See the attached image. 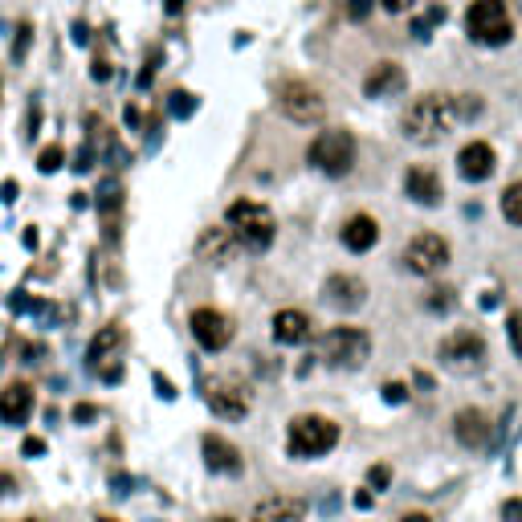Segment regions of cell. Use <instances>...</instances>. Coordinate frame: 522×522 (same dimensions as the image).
Returning <instances> with one entry per match:
<instances>
[{
    "label": "cell",
    "mask_w": 522,
    "mask_h": 522,
    "mask_svg": "<svg viewBox=\"0 0 522 522\" xmlns=\"http://www.w3.org/2000/svg\"><path fill=\"white\" fill-rule=\"evenodd\" d=\"M457 127V107L449 94H421L404 110V135L421 147H433Z\"/></svg>",
    "instance_id": "1"
},
{
    "label": "cell",
    "mask_w": 522,
    "mask_h": 522,
    "mask_svg": "<svg viewBox=\"0 0 522 522\" xmlns=\"http://www.w3.org/2000/svg\"><path fill=\"white\" fill-rule=\"evenodd\" d=\"M224 216H229V229L237 233V241H241L245 249H254V254H266V249L274 245L277 221H274V213H269L261 200H233Z\"/></svg>",
    "instance_id": "2"
},
{
    "label": "cell",
    "mask_w": 522,
    "mask_h": 522,
    "mask_svg": "<svg viewBox=\"0 0 522 522\" xmlns=\"http://www.w3.org/2000/svg\"><path fill=\"white\" fill-rule=\"evenodd\" d=\"M465 33L477 46H490V49L506 46V41L515 37L510 5L506 0H474V5L465 8Z\"/></svg>",
    "instance_id": "3"
},
{
    "label": "cell",
    "mask_w": 522,
    "mask_h": 522,
    "mask_svg": "<svg viewBox=\"0 0 522 522\" xmlns=\"http://www.w3.org/2000/svg\"><path fill=\"white\" fill-rule=\"evenodd\" d=\"M339 445V424L327 421V416H294L290 421V441H286V454L294 461H310V457H323Z\"/></svg>",
    "instance_id": "4"
},
{
    "label": "cell",
    "mask_w": 522,
    "mask_h": 522,
    "mask_svg": "<svg viewBox=\"0 0 522 522\" xmlns=\"http://www.w3.org/2000/svg\"><path fill=\"white\" fill-rule=\"evenodd\" d=\"M355 155H360V147H355V135H351V130L330 127V130H318V135H315V143H310L307 160L315 163L323 176H347V172L355 168Z\"/></svg>",
    "instance_id": "5"
},
{
    "label": "cell",
    "mask_w": 522,
    "mask_h": 522,
    "mask_svg": "<svg viewBox=\"0 0 522 522\" xmlns=\"http://www.w3.org/2000/svg\"><path fill=\"white\" fill-rule=\"evenodd\" d=\"M318 355L330 363V368H363L371 355V335L360 327H330L323 335V343H318Z\"/></svg>",
    "instance_id": "6"
},
{
    "label": "cell",
    "mask_w": 522,
    "mask_h": 522,
    "mask_svg": "<svg viewBox=\"0 0 522 522\" xmlns=\"http://www.w3.org/2000/svg\"><path fill=\"white\" fill-rule=\"evenodd\" d=\"M485 339L477 330H454L449 339H441V363H445L454 376H474L485 368Z\"/></svg>",
    "instance_id": "7"
},
{
    "label": "cell",
    "mask_w": 522,
    "mask_h": 522,
    "mask_svg": "<svg viewBox=\"0 0 522 522\" xmlns=\"http://www.w3.org/2000/svg\"><path fill=\"white\" fill-rule=\"evenodd\" d=\"M277 107L286 110V119H294V123H302V127L323 123V115H327L323 94L310 82H286L282 90H277Z\"/></svg>",
    "instance_id": "8"
},
{
    "label": "cell",
    "mask_w": 522,
    "mask_h": 522,
    "mask_svg": "<svg viewBox=\"0 0 522 522\" xmlns=\"http://www.w3.org/2000/svg\"><path fill=\"white\" fill-rule=\"evenodd\" d=\"M404 266L412 269V274H421V277L441 274V269L449 266V241H445V237H437V233H421V237L408 241V249H404Z\"/></svg>",
    "instance_id": "9"
},
{
    "label": "cell",
    "mask_w": 522,
    "mask_h": 522,
    "mask_svg": "<svg viewBox=\"0 0 522 522\" xmlns=\"http://www.w3.org/2000/svg\"><path fill=\"white\" fill-rule=\"evenodd\" d=\"M204 400H208V408H213L216 416H224V421H245V416H249V392L241 388L237 380H229V376L208 380Z\"/></svg>",
    "instance_id": "10"
},
{
    "label": "cell",
    "mask_w": 522,
    "mask_h": 522,
    "mask_svg": "<svg viewBox=\"0 0 522 522\" xmlns=\"http://www.w3.org/2000/svg\"><path fill=\"white\" fill-rule=\"evenodd\" d=\"M188 327H193V339L204 347V351H224V347L233 343V318L221 315V310H213V307L193 310Z\"/></svg>",
    "instance_id": "11"
},
{
    "label": "cell",
    "mask_w": 522,
    "mask_h": 522,
    "mask_svg": "<svg viewBox=\"0 0 522 522\" xmlns=\"http://www.w3.org/2000/svg\"><path fill=\"white\" fill-rule=\"evenodd\" d=\"M404 196L424 208H437L441 200H445V184H441V176L429 163H416V168L404 172Z\"/></svg>",
    "instance_id": "12"
},
{
    "label": "cell",
    "mask_w": 522,
    "mask_h": 522,
    "mask_svg": "<svg viewBox=\"0 0 522 522\" xmlns=\"http://www.w3.org/2000/svg\"><path fill=\"white\" fill-rule=\"evenodd\" d=\"M323 302L335 310H360L368 302V286L355 274H330L323 282Z\"/></svg>",
    "instance_id": "13"
},
{
    "label": "cell",
    "mask_w": 522,
    "mask_h": 522,
    "mask_svg": "<svg viewBox=\"0 0 522 522\" xmlns=\"http://www.w3.org/2000/svg\"><path fill=\"white\" fill-rule=\"evenodd\" d=\"M237 249H241V241H237V233H233L229 224H208V229L196 237V257L208 261V266H221V261H229Z\"/></svg>",
    "instance_id": "14"
},
{
    "label": "cell",
    "mask_w": 522,
    "mask_h": 522,
    "mask_svg": "<svg viewBox=\"0 0 522 522\" xmlns=\"http://www.w3.org/2000/svg\"><path fill=\"white\" fill-rule=\"evenodd\" d=\"M494 163H498V155H494L490 143H482V139H474V143H465L457 151V172L461 180H469V184H482V180L494 176Z\"/></svg>",
    "instance_id": "15"
},
{
    "label": "cell",
    "mask_w": 522,
    "mask_h": 522,
    "mask_svg": "<svg viewBox=\"0 0 522 522\" xmlns=\"http://www.w3.org/2000/svg\"><path fill=\"white\" fill-rule=\"evenodd\" d=\"M200 445H204V465L213 469V474L237 477L241 469H245V461H241V449L233 445V441H224V437H216V433H208Z\"/></svg>",
    "instance_id": "16"
},
{
    "label": "cell",
    "mask_w": 522,
    "mask_h": 522,
    "mask_svg": "<svg viewBox=\"0 0 522 522\" xmlns=\"http://www.w3.org/2000/svg\"><path fill=\"white\" fill-rule=\"evenodd\" d=\"M404 90H408V74L396 62H380L363 78V94H368V99H396V94H404Z\"/></svg>",
    "instance_id": "17"
},
{
    "label": "cell",
    "mask_w": 522,
    "mask_h": 522,
    "mask_svg": "<svg viewBox=\"0 0 522 522\" xmlns=\"http://www.w3.org/2000/svg\"><path fill=\"white\" fill-rule=\"evenodd\" d=\"M249 522H307V502L290 498V494H274V498L257 502Z\"/></svg>",
    "instance_id": "18"
},
{
    "label": "cell",
    "mask_w": 522,
    "mask_h": 522,
    "mask_svg": "<svg viewBox=\"0 0 522 522\" xmlns=\"http://www.w3.org/2000/svg\"><path fill=\"white\" fill-rule=\"evenodd\" d=\"M454 433L465 449H485L490 445V416L482 408H461L454 416Z\"/></svg>",
    "instance_id": "19"
},
{
    "label": "cell",
    "mask_w": 522,
    "mask_h": 522,
    "mask_svg": "<svg viewBox=\"0 0 522 522\" xmlns=\"http://www.w3.org/2000/svg\"><path fill=\"white\" fill-rule=\"evenodd\" d=\"M376 241H380V224H376V216L355 213L351 221L343 224V245L351 249V254H368V249H376Z\"/></svg>",
    "instance_id": "20"
},
{
    "label": "cell",
    "mask_w": 522,
    "mask_h": 522,
    "mask_svg": "<svg viewBox=\"0 0 522 522\" xmlns=\"http://www.w3.org/2000/svg\"><path fill=\"white\" fill-rule=\"evenodd\" d=\"M33 412V388L29 384H8L0 392V421L5 424H25Z\"/></svg>",
    "instance_id": "21"
},
{
    "label": "cell",
    "mask_w": 522,
    "mask_h": 522,
    "mask_svg": "<svg viewBox=\"0 0 522 522\" xmlns=\"http://www.w3.org/2000/svg\"><path fill=\"white\" fill-rule=\"evenodd\" d=\"M269 330H274V339H277V343H286V347L307 343V339H310V318L302 315V310H277Z\"/></svg>",
    "instance_id": "22"
},
{
    "label": "cell",
    "mask_w": 522,
    "mask_h": 522,
    "mask_svg": "<svg viewBox=\"0 0 522 522\" xmlns=\"http://www.w3.org/2000/svg\"><path fill=\"white\" fill-rule=\"evenodd\" d=\"M123 343V327H102L99 335L90 339V347H86V363H90V368H102V363H107V355L115 351V347Z\"/></svg>",
    "instance_id": "23"
},
{
    "label": "cell",
    "mask_w": 522,
    "mask_h": 522,
    "mask_svg": "<svg viewBox=\"0 0 522 522\" xmlns=\"http://www.w3.org/2000/svg\"><path fill=\"white\" fill-rule=\"evenodd\" d=\"M502 216H506L510 224H518V229H522V180H518V184H510L506 193H502Z\"/></svg>",
    "instance_id": "24"
},
{
    "label": "cell",
    "mask_w": 522,
    "mask_h": 522,
    "mask_svg": "<svg viewBox=\"0 0 522 522\" xmlns=\"http://www.w3.org/2000/svg\"><path fill=\"white\" fill-rule=\"evenodd\" d=\"M119 204H123V188H119L115 180H107L102 193H99V208H102V221H107V224H110V216L119 213Z\"/></svg>",
    "instance_id": "25"
},
{
    "label": "cell",
    "mask_w": 522,
    "mask_h": 522,
    "mask_svg": "<svg viewBox=\"0 0 522 522\" xmlns=\"http://www.w3.org/2000/svg\"><path fill=\"white\" fill-rule=\"evenodd\" d=\"M168 115H172V119H193V115H196V94L172 90V94H168Z\"/></svg>",
    "instance_id": "26"
},
{
    "label": "cell",
    "mask_w": 522,
    "mask_h": 522,
    "mask_svg": "<svg viewBox=\"0 0 522 522\" xmlns=\"http://www.w3.org/2000/svg\"><path fill=\"white\" fill-rule=\"evenodd\" d=\"M454 107H457V123H465V119H477V115H482V99H477V94H457Z\"/></svg>",
    "instance_id": "27"
},
{
    "label": "cell",
    "mask_w": 522,
    "mask_h": 522,
    "mask_svg": "<svg viewBox=\"0 0 522 522\" xmlns=\"http://www.w3.org/2000/svg\"><path fill=\"white\" fill-rule=\"evenodd\" d=\"M441 21H445V5H433L429 8V16H421V21H416V37H421V41H429L433 37V25H441Z\"/></svg>",
    "instance_id": "28"
},
{
    "label": "cell",
    "mask_w": 522,
    "mask_h": 522,
    "mask_svg": "<svg viewBox=\"0 0 522 522\" xmlns=\"http://www.w3.org/2000/svg\"><path fill=\"white\" fill-rule=\"evenodd\" d=\"M454 290H449V286H441V290H429V298H424V307L429 310H441V315H445V310H454Z\"/></svg>",
    "instance_id": "29"
},
{
    "label": "cell",
    "mask_w": 522,
    "mask_h": 522,
    "mask_svg": "<svg viewBox=\"0 0 522 522\" xmlns=\"http://www.w3.org/2000/svg\"><path fill=\"white\" fill-rule=\"evenodd\" d=\"M57 168H62V147H46V151H41L37 155V172H46V176H49V172H57Z\"/></svg>",
    "instance_id": "30"
},
{
    "label": "cell",
    "mask_w": 522,
    "mask_h": 522,
    "mask_svg": "<svg viewBox=\"0 0 522 522\" xmlns=\"http://www.w3.org/2000/svg\"><path fill=\"white\" fill-rule=\"evenodd\" d=\"M371 8H376V0H343V13L351 16V21H368Z\"/></svg>",
    "instance_id": "31"
},
{
    "label": "cell",
    "mask_w": 522,
    "mask_h": 522,
    "mask_svg": "<svg viewBox=\"0 0 522 522\" xmlns=\"http://www.w3.org/2000/svg\"><path fill=\"white\" fill-rule=\"evenodd\" d=\"M388 482H392V469L388 465H371L368 469V490H388Z\"/></svg>",
    "instance_id": "32"
},
{
    "label": "cell",
    "mask_w": 522,
    "mask_h": 522,
    "mask_svg": "<svg viewBox=\"0 0 522 522\" xmlns=\"http://www.w3.org/2000/svg\"><path fill=\"white\" fill-rule=\"evenodd\" d=\"M384 400H388V404H404V400H408V388L392 380V384H384Z\"/></svg>",
    "instance_id": "33"
},
{
    "label": "cell",
    "mask_w": 522,
    "mask_h": 522,
    "mask_svg": "<svg viewBox=\"0 0 522 522\" xmlns=\"http://www.w3.org/2000/svg\"><path fill=\"white\" fill-rule=\"evenodd\" d=\"M21 454H25V457H41V454H46V441H41V437H25Z\"/></svg>",
    "instance_id": "34"
},
{
    "label": "cell",
    "mask_w": 522,
    "mask_h": 522,
    "mask_svg": "<svg viewBox=\"0 0 522 522\" xmlns=\"http://www.w3.org/2000/svg\"><path fill=\"white\" fill-rule=\"evenodd\" d=\"M94 416H99V408H94V404H74V421L78 424H90Z\"/></svg>",
    "instance_id": "35"
},
{
    "label": "cell",
    "mask_w": 522,
    "mask_h": 522,
    "mask_svg": "<svg viewBox=\"0 0 522 522\" xmlns=\"http://www.w3.org/2000/svg\"><path fill=\"white\" fill-rule=\"evenodd\" d=\"M110 494L127 498V494H130V477H127V474H115V477H110Z\"/></svg>",
    "instance_id": "36"
},
{
    "label": "cell",
    "mask_w": 522,
    "mask_h": 522,
    "mask_svg": "<svg viewBox=\"0 0 522 522\" xmlns=\"http://www.w3.org/2000/svg\"><path fill=\"white\" fill-rule=\"evenodd\" d=\"M510 339H515V355H522V315H510Z\"/></svg>",
    "instance_id": "37"
},
{
    "label": "cell",
    "mask_w": 522,
    "mask_h": 522,
    "mask_svg": "<svg viewBox=\"0 0 522 522\" xmlns=\"http://www.w3.org/2000/svg\"><path fill=\"white\" fill-rule=\"evenodd\" d=\"M502 518H506V522H522V502L510 498L506 506H502Z\"/></svg>",
    "instance_id": "38"
},
{
    "label": "cell",
    "mask_w": 522,
    "mask_h": 522,
    "mask_svg": "<svg viewBox=\"0 0 522 522\" xmlns=\"http://www.w3.org/2000/svg\"><path fill=\"white\" fill-rule=\"evenodd\" d=\"M99 376H102V384H119V380H123V368H99Z\"/></svg>",
    "instance_id": "39"
},
{
    "label": "cell",
    "mask_w": 522,
    "mask_h": 522,
    "mask_svg": "<svg viewBox=\"0 0 522 522\" xmlns=\"http://www.w3.org/2000/svg\"><path fill=\"white\" fill-rule=\"evenodd\" d=\"M380 5H384L388 13H408V8H412L416 0H380Z\"/></svg>",
    "instance_id": "40"
},
{
    "label": "cell",
    "mask_w": 522,
    "mask_h": 522,
    "mask_svg": "<svg viewBox=\"0 0 522 522\" xmlns=\"http://www.w3.org/2000/svg\"><path fill=\"white\" fill-rule=\"evenodd\" d=\"M33 302L25 298V294H13V298H8V310H13V315H21V310H29Z\"/></svg>",
    "instance_id": "41"
},
{
    "label": "cell",
    "mask_w": 522,
    "mask_h": 522,
    "mask_svg": "<svg viewBox=\"0 0 522 522\" xmlns=\"http://www.w3.org/2000/svg\"><path fill=\"white\" fill-rule=\"evenodd\" d=\"M25 49H29V25H21V41L13 46V57H25Z\"/></svg>",
    "instance_id": "42"
},
{
    "label": "cell",
    "mask_w": 522,
    "mask_h": 522,
    "mask_svg": "<svg viewBox=\"0 0 522 522\" xmlns=\"http://www.w3.org/2000/svg\"><path fill=\"white\" fill-rule=\"evenodd\" d=\"M16 193H21V188H16L13 180H5V184H0V200H5V204H13V200H16Z\"/></svg>",
    "instance_id": "43"
},
{
    "label": "cell",
    "mask_w": 522,
    "mask_h": 522,
    "mask_svg": "<svg viewBox=\"0 0 522 522\" xmlns=\"http://www.w3.org/2000/svg\"><path fill=\"white\" fill-rule=\"evenodd\" d=\"M155 388H160V396H163V400H176V388H172L168 380L160 376V371H155Z\"/></svg>",
    "instance_id": "44"
},
{
    "label": "cell",
    "mask_w": 522,
    "mask_h": 522,
    "mask_svg": "<svg viewBox=\"0 0 522 522\" xmlns=\"http://www.w3.org/2000/svg\"><path fill=\"white\" fill-rule=\"evenodd\" d=\"M371 502H376V494H371V490H360V494H355V506H360V510H371Z\"/></svg>",
    "instance_id": "45"
},
{
    "label": "cell",
    "mask_w": 522,
    "mask_h": 522,
    "mask_svg": "<svg viewBox=\"0 0 522 522\" xmlns=\"http://www.w3.org/2000/svg\"><path fill=\"white\" fill-rule=\"evenodd\" d=\"M16 490V477L13 474H0V494H13Z\"/></svg>",
    "instance_id": "46"
},
{
    "label": "cell",
    "mask_w": 522,
    "mask_h": 522,
    "mask_svg": "<svg viewBox=\"0 0 522 522\" xmlns=\"http://www.w3.org/2000/svg\"><path fill=\"white\" fill-rule=\"evenodd\" d=\"M94 78H99V82H107V78H110V69H107V62H94Z\"/></svg>",
    "instance_id": "47"
},
{
    "label": "cell",
    "mask_w": 522,
    "mask_h": 522,
    "mask_svg": "<svg viewBox=\"0 0 522 522\" xmlns=\"http://www.w3.org/2000/svg\"><path fill=\"white\" fill-rule=\"evenodd\" d=\"M400 522H433V518H429V515H404Z\"/></svg>",
    "instance_id": "48"
},
{
    "label": "cell",
    "mask_w": 522,
    "mask_h": 522,
    "mask_svg": "<svg viewBox=\"0 0 522 522\" xmlns=\"http://www.w3.org/2000/svg\"><path fill=\"white\" fill-rule=\"evenodd\" d=\"M176 8H184V0H168V13H176Z\"/></svg>",
    "instance_id": "49"
},
{
    "label": "cell",
    "mask_w": 522,
    "mask_h": 522,
    "mask_svg": "<svg viewBox=\"0 0 522 522\" xmlns=\"http://www.w3.org/2000/svg\"><path fill=\"white\" fill-rule=\"evenodd\" d=\"M510 8H518V13H522V0H510Z\"/></svg>",
    "instance_id": "50"
},
{
    "label": "cell",
    "mask_w": 522,
    "mask_h": 522,
    "mask_svg": "<svg viewBox=\"0 0 522 522\" xmlns=\"http://www.w3.org/2000/svg\"><path fill=\"white\" fill-rule=\"evenodd\" d=\"M99 522H119V518H110V515H102V518H99Z\"/></svg>",
    "instance_id": "51"
},
{
    "label": "cell",
    "mask_w": 522,
    "mask_h": 522,
    "mask_svg": "<svg viewBox=\"0 0 522 522\" xmlns=\"http://www.w3.org/2000/svg\"><path fill=\"white\" fill-rule=\"evenodd\" d=\"M213 522H233V518H213Z\"/></svg>",
    "instance_id": "52"
},
{
    "label": "cell",
    "mask_w": 522,
    "mask_h": 522,
    "mask_svg": "<svg viewBox=\"0 0 522 522\" xmlns=\"http://www.w3.org/2000/svg\"><path fill=\"white\" fill-rule=\"evenodd\" d=\"M21 522H37V518H21Z\"/></svg>",
    "instance_id": "53"
}]
</instances>
